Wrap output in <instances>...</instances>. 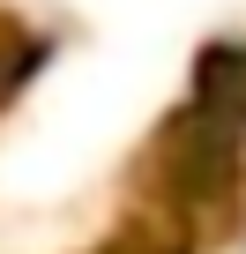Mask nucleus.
Masks as SVG:
<instances>
[{"mask_svg":"<svg viewBox=\"0 0 246 254\" xmlns=\"http://www.w3.org/2000/svg\"><path fill=\"white\" fill-rule=\"evenodd\" d=\"M172 187L187 194V202H209V194H224V180H231V165H239V127H216V120H201V112H187L179 127H172Z\"/></svg>","mask_w":246,"mask_h":254,"instance_id":"nucleus-1","label":"nucleus"},{"mask_svg":"<svg viewBox=\"0 0 246 254\" xmlns=\"http://www.w3.org/2000/svg\"><path fill=\"white\" fill-rule=\"evenodd\" d=\"M187 112H201V120L246 135V45H209V53H201L194 105H187Z\"/></svg>","mask_w":246,"mask_h":254,"instance_id":"nucleus-2","label":"nucleus"}]
</instances>
